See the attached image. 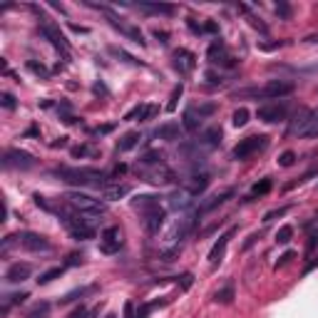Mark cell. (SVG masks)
Listing matches in <instances>:
<instances>
[{
    "label": "cell",
    "mask_w": 318,
    "mask_h": 318,
    "mask_svg": "<svg viewBox=\"0 0 318 318\" xmlns=\"http://www.w3.org/2000/svg\"><path fill=\"white\" fill-rule=\"evenodd\" d=\"M55 176H60L62 181L67 184H77V187H107V181L112 179V174L100 172V169H89V167H82V169H70V167H58L55 169Z\"/></svg>",
    "instance_id": "obj_1"
},
{
    "label": "cell",
    "mask_w": 318,
    "mask_h": 318,
    "mask_svg": "<svg viewBox=\"0 0 318 318\" xmlns=\"http://www.w3.org/2000/svg\"><path fill=\"white\" fill-rule=\"evenodd\" d=\"M296 89L291 80H268L263 87H254V89H241L236 92V97H261V100H281L289 97Z\"/></svg>",
    "instance_id": "obj_2"
},
{
    "label": "cell",
    "mask_w": 318,
    "mask_h": 318,
    "mask_svg": "<svg viewBox=\"0 0 318 318\" xmlns=\"http://www.w3.org/2000/svg\"><path fill=\"white\" fill-rule=\"evenodd\" d=\"M62 199H65V204H67L72 211H77V214H85V216H102V214L107 211L105 202H100V199H95V197H89V194L70 192V194H65Z\"/></svg>",
    "instance_id": "obj_3"
},
{
    "label": "cell",
    "mask_w": 318,
    "mask_h": 318,
    "mask_svg": "<svg viewBox=\"0 0 318 318\" xmlns=\"http://www.w3.org/2000/svg\"><path fill=\"white\" fill-rule=\"evenodd\" d=\"M60 216H62V224L67 226V232L72 234L75 239H95V226H92V219L85 216V214H77V211H60Z\"/></svg>",
    "instance_id": "obj_4"
},
{
    "label": "cell",
    "mask_w": 318,
    "mask_h": 318,
    "mask_svg": "<svg viewBox=\"0 0 318 318\" xmlns=\"http://www.w3.org/2000/svg\"><path fill=\"white\" fill-rule=\"evenodd\" d=\"M289 134L318 137V112H313V110H298L289 124Z\"/></svg>",
    "instance_id": "obj_5"
},
{
    "label": "cell",
    "mask_w": 318,
    "mask_h": 318,
    "mask_svg": "<svg viewBox=\"0 0 318 318\" xmlns=\"http://www.w3.org/2000/svg\"><path fill=\"white\" fill-rule=\"evenodd\" d=\"M268 145V137L266 134H254V137H246V140H241L239 145L232 149V157L234 159H249L251 154H256L259 149H263V147Z\"/></svg>",
    "instance_id": "obj_6"
},
{
    "label": "cell",
    "mask_w": 318,
    "mask_h": 318,
    "mask_svg": "<svg viewBox=\"0 0 318 318\" xmlns=\"http://www.w3.org/2000/svg\"><path fill=\"white\" fill-rule=\"evenodd\" d=\"M40 35L45 37V40H50L53 42V48H58L62 55H67L70 53V45H67V40H65V35L60 32V28L50 20V18H42L40 20Z\"/></svg>",
    "instance_id": "obj_7"
},
{
    "label": "cell",
    "mask_w": 318,
    "mask_h": 318,
    "mask_svg": "<svg viewBox=\"0 0 318 318\" xmlns=\"http://www.w3.org/2000/svg\"><path fill=\"white\" fill-rule=\"evenodd\" d=\"M97 8H100V10H102V13L107 15V20H110V25H112V28H117V30H119V32H122V35H127L129 40H134L137 45H147L145 35H142V32H140V30H137V28H132V25H127V23H122V18H117L115 13H112V10H107L105 5H97Z\"/></svg>",
    "instance_id": "obj_8"
},
{
    "label": "cell",
    "mask_w": 318,
    "mask_h": 318,
    "mask_svg": "<svg viewBox=\"0 0 318 318\" xmlns=\"http://www.w3.org/2000/svg\"><path fill=\"white\" fill-rule=\"evenodd\" d=\"M3 164L8 169H30V167H35V159H32V154L23 149H8L3 154Z\"/></svg>",
    "instance_id": "obj_9"
},
{
    "label": "cell",
    "mask_w": 318,
    "mask_h": 318,
    "mask_svg": "<svg viewBox=\"0 0 318 318\" xmlns=\"http://www.w3.org/2000/svg\"><path fill=\"white\" fill-rule=\"evenodd\" d=\"M18 244L23 246V249H28V251H50L53 249V244L42 236V234H35V232H25V234H18Z\"/></svg>",
    "instance_id": "obj_10"
},
{
    "label": "cell",
    "mask_w": 318,
    "mask_h": 318,
    "mask_svg": "<svg viewBox=\"0 0 318 318\" xmlns=\"http://www.w3.org/2000/svg\"><path fill=\"white\" fill-rule=\"evenodd\" d=\"M286 115H289V105L286 102H271V105L259 107V119L261 122H268V124L286 119Z\"/></svg>",
    "instance_id": "obj_11"
},
{
    "label": "cell",
    "mask_w": 318,
    "mask_h": 318,
    "mask_svg": "<svg viewBox=\"0 0 318 318\" xmlns=\"http://www.w3.org/2000/svg\"><path fill=\"white\" fill-rule=\"evenodd\" d=\"M100 249L105 251V254H117L119 249H122V232H119V226H107L102 236H100Z\"/></svg>",
    "instance_id": "obj_12"
},
{
    "label": "cell",
    "mask_w": 318,
    "mask_h": 318,
    "mask_svg": "<svg viewBox=\"0 0 318 318\" xmlns=\"http://www.w3.org/2000/svg\"><path fill=\"white\" fill-rule=\"evenodd\" d=\"M154 137L157 140H164V142H179L184 137V129L179 127V122H164L154 129Z\"/></svg>",
    "instance_id": "obj_13"
},
{
    "label": "cell",
    "mask_w": 318,
    "mask_h": 318,
    "mask_svg": "<svg viewBox=\"0 0 318 318\" xmlns=\"http://www.w3.org/2000/svg\"><path fill=\"white\" fill-rule=\"evenodd\" d=\"M142 176L145 181H152V184H167V181H174V174L164 167V164H157L152 169H142Z\"/></svg>",
    "instance_id": "obj_14"
},
{
    "label": "cell",
    "mask_w": 318,
    "mask_h": 318,
    "mask_svg": "<svg viewBox=\"0 0 318 318\" xmlns=\"http://www.w3.org/2000/svg\"><path fill=\"white\" fill-rule=\"evenodd\" d=\"M30 274H32V266H30V263H13V266L5 271V281H8V284H20V281L30 279Z\"/></svg>",
    "instance_id": "obj_15"
},
{
    "label": "cell",
    "mask_w": 318,
    "mask_h": 318,
    "mask_svg": "<svg viewBox=\"0 0 318 318\" xmlns=\"http://www.w3.org/2000/svg\"><path fill=\"white\" fill-rule=\"evenodd\" d=\"M234 236V229H229L226 234H221L219 236V241L211 246V251H209V263L211 266H216L219 261H221V256H224V251H226V244H229V239Z\"/></svg>",
    "instance_id": "obj_16"
},
{
    "label": "cell",
    "mask_w": 318,
    "mask_h": 318,
    "mask_svg": "<svg viewBox=\"0 0 318 318\" xmlns=\"http://www.w3.org/2000/svg\"><path fill=\"white\" fill-rule=\"evenodd\" d=\"M164 211L162 209H152V211H147L145 214V229L149 234H157L159 229H162V224H164Z\"/></svg>",
    "instance_id": "obj_17"
},
{
    "label": "cell",
    "mask_w": 318,
    "mask_h": 318,
    "mask_svg": "<svg viewBox=\"0 0 318 318\" xmlns=\"http://www.w3.org/2000/svg\"><path fill=\"white\" fill-rule=\"evenodd\" d=\"M137 8L145 10V13H152V15H174L176 13L172 3H140Z\"/></svg>",
    "instance_id": "obj_18"
},
{
    "label": "cell",
    "mask_w": 318,
    "mask_h": 318,
    "mask_svg": "<svg viewBox=\"0 0 318 318\" xmlns=\"http://www.w3.org/2000/svg\"><path fill=\"white\" fill-rule=\"evenodd\" d=\"M132 206L140 209L142 214H147L152 209H159V197H154V194H140V197L132 199Z\"/></svg>",
    "instance_id": "obj_19"
},
{
    "label": "cell",
    "mask_w": 318,
    "mask_h": 318,
    "mask_svg": "<svg viewBox=\"0 0 318 318\" xmlns=\"http://www.w3.org/2000/svg\"><path fill=\"white\" fill-rule=\"evenodd\" d=\"M192 224H194V216H184V219H179L176 221V226H174V232L169 234V241H174V246H179L176 241H181L187 234H189V229H192Z\"/></svg>",
    "instance_id": "obj_20"
},
{
    "label": "cell",
    "mask_w": 318,
    "mask_h": 318,
    "mask_svg": "<svg viewBox=\"0 0 318 318\" xmlns=\"http://www.w3.org/2000/svg\"><path fill=\"white\" fill-rule=\"evenodd\" d=\"M209 60H211V62H221V65H234V58L226 55L224 42H219V40L209 45Z\"/></svg>",
    "instance_id": "obj_21"
},
{
    "label": "cell",
    "mask_w": 318,
    "mask_h": 318,
    "mask_svg": "<svg viewBox=\"0 0 318 318\" xmlns=\"http://www.w3.org/2000/svg\"><path fill=\"white\" fill-rule=\"evenodd\" d=\"M209 181H211V179H209V174H206V172L194 174V176L189 179V184H187V192H192L194 197H199V194H202L204 189L209 187Z\"/></svg>",
    "instance_id": "obj_22"
},
{
    "label": "cell",
    "mask_w": 318,
    "mask_h": 318,
    "mask_svg": "<svg viewBox=\"0 0 318 318\" xmlns=\"http://www.w3.org/2000/svg\"><path fill=\"white\" fill-rule=\"evenodd\" d=\"M219 142H221V129L219 127H209L197 145L204 147V149H214V147H219Z\"/></svg>",
    "instance_id": "obj_23"
},
{
    "label": "cell",
    "mask_w": 318,
    "mask_h": 318,
    "mask_svg": "<svg viewBox=\"0 0 318 318\" xmlns=\"http://www.w3.org/2000/svg\"><path fill=\"white\" fill-rule=\"evenodd\" d=\"M229 197H234V189H226V192H221V194H214L209 202H204L202 206H199V214H209V211H214L216 206H221Z\"/></svg>",
    "instance_id": "obj_24"
},
{
    "label": "cell",
    "mask_w": 318,
    "mask_h": 318,
    "mask_svg": "<svg viewBox=\"0 0 318 318\" xmlns=\"http://www.w3.org/2000/svg\"><path fill=\"white\" fill-rule=\"evenodd\" d=\"M127 194H129V187H127V184H107V187L102 189V197H105L107 202L122 199V197H127Z\"/></svg>",
    "instance_id": "obj_25"
},
{
    "label": "cell",
    "mask_w": 318,
    "mask_h": 318,
    "mask_svg": "<svg viewBox=\"0 0 318 318\" xmlns=\"http://www.w3.org/2000/svg\"><path fill=\"white\" fill-rule=\"evenodd\" d=\"M194 194L192 192H187V189H179V192H174L172 197H169V204H172L174 209H187V206H192V199Z\"/></svg>",
    "instance_id": "obj_26"
},
{
    "label": "cell",
    "mask_w": 318,
    "mask_h": 318,
    "mask_svg": "<svg viewBox=\"0 0 318 318\" xmlns=\"http://www.w3.org/2000/svg\"><path fill=\"white\" fill-rule=\"evenodd\" d=\"M157 115V107L154 105H140V107H134L132 112H127V117L124 119H152V117Z\"/></svg>",
    "instance_id": "obj_27"
},
{
    "label": "cell",
    "mask_w": 318,
    "mask_h": 318,
    "mask_svg": "<svg viewBox=\"0 0 318 318\" xmlns=\"http://www.w3.org/2000/svg\"><path fill=\"white\" fill-rule=\"evenodd\" d=\"M140 140H142V134H140V132H127V134L117 142V152H127V149L137 147V145H140Z\"/></svg>",
    "instance_id": "obj_28"
},
{
    "label": "cell",
    "mask_w": 318,
    "mask_h": 318,
    "mask_svg": "<svg viewBox=\"0 0 318 318\" xmlns=\"http://www.w3.org/2000/svg\"><path fill=\"white\" fill-rule=\"evenodd\" d=\"M199 122H202V117L197 115V110H194V107H189V110L184 112V129L194 132V129H199Z\"/></svg>",
    "instance_id": "obj_29"
},
{
    "label": "cell",
    "mask_w": 318,
    "mask_h": 318,
    "mask_svg": "<svg viewBox=\"0 0 318 318\" xmlns=\"http://www.w3.org/2000/svg\"><path fill=\"white\" fill-rule=\"evenodd\" d=\"M176 67H181L184 72H189V70L194 67V55L187 53V50H179V53H176Z\"/></svg>",
    "instance_id": "obj_30"
},
{
    "label": "cell",
    "mask_w": 318,
    "mask_h": 318,
    "mask_svg": "<svg viewBox=\"0 0 318 318\" xmlns=\"http://www.w3.org/2000/svg\"><path fill=\"white\" fill-rule=\"evenodd\" d=\"M268 192H271V179H261L259 184H254V187H251V192H249V199L263 197V194H268Z\"/></svg>",
    "instance_id": "obj_31"
},
{
    "label": "cell",
    "mask_w": 318,
    "mask_h": 318,
    "mask_svg": "<svg viewBox=\"0 0 318 318\" xmlns=\"http://www.w3.org/2000/svg\"><path fill=\"white\" fill-rule=\"evenodd\" d=\"M140 164L142 167H157V164H164V162H162V154L157 149H152V152H147L145 157L140 159Z\"/></svg>",
    "instance_id": "obj_32"
},
{
    "label": "cell",
    "mask_w": 318,
    "mask_h": 318,
    "mask_svg": "<svg viewBox=\"0 0 318 318\" xmlns=\"http://www.w3.org/2000/svg\"><path fill=\"white\" fill-rule=\"evenodd\" d=\"M65 271V266H55V268H50V271H45V274H40V279H37V284H50V281H55L60 274Z\"/></svg>",
    "instance_id": "obj_33"
},
{
    "label": "cell",
    "mask_w": 318,
    "mask_h": 318,
    "mask_svg": "<svg viewBox=\"0 0 318 318\" xmlns=\"http://www.w3.org/2000/svg\"><path fill=\"white\" fill-rule=\"evenodd\" d=\"M232 298H234V286L229 284V286H224L221 291H216V296H214V301L216 303H232Z\"/></svg>",
    "instance_id": "obj_34"
},
{
    "label": "cell",
    "mask_w": 318,
    "mask_h": 318,
    "mask_svg": "<svg viewBox=\"0 0 318 318\" xmlns=\"http://www.w3.org/2000/svg\"><path fill=\"white\" fill-rule=\"evenodd\" d=\"M95 291V286H82V289L77 291H70L65 298H62V303H70V301H77V298H82V296H87V293H92Z\"/></svg>",
    "instance_id": "obj_35"
},
{
    "label": "cell",
    "mask_w": 318,
    "mask_h": 318,
    "mask_svg": "<svg viewBox=\"0 0 318 318\" xmlns=\"http://www.w3.org/2000/svg\"><path fill=\"white\" fill-rule=\"evenodd\" d=\"M232 122H234V127H244V124L249 122V110H246V107H239V110L234 112Z\"/></svg>",
    "instance_id": "obj_36"
},
{
    "label": "cell",
    "mask_w": 318,
    "mask_h": 318,
    "mask_svg": "<svg viewBox=\"0 0 318 318\" xmlns=\"http://www.w3.org/2000/svg\"><path fill=\"white\" fill-rule=\"evenodd\" d=\"M308 229H311V236H308V254H313L318 246V224H308Z\"/></svg>",
    "instance_id": "obj_37"
},
{
    "label": "cell",
    "mask_w": 318,
    "mask_h": 318,
    "mask_svg": "<svg viewBox=\"0 0 318 318\" xmlns=\"http://www.w3.org/2000/svg\"><path fill=\"white\" fill-rule=\"evenodd\" d=\"M95 152H97V149L89 145H80V147H72V149H70V154H72L75 159H77V157H87V154H95Z\"/></svg>",
    "instance_id": "obj_38"
},
{
    "label": "cell",
    "mask_w": 318,
    "mask_h": 318,
    "mask_svg": "<svg viewBox=\"0 0 318 318\" xmlns=\"http://www.w3.org/2000/svg\"><path fill=\"white\" fill-rule=\"evenodd\" d=\"M48 313H50V303H40L30 311L28 318H48Z\"/></svg>",
    "instance_id": "obj_39"
},
{
    "label": "cell",
    "mask_w": 318,
    "mask_h": 318,
    "mask_svg": "<svg viewBox=\"0 0 318 318\" xmlns=\"http://www.w3.org/2000/svg\"><path fill=\"white\" fill-rule=\"evenodd\" d=\"M291 236H293V226H281V229L276 232V241H279V244H289Z\"/></svg>",
    "instance_id": "obj_40"
},
{
    "label": "cell",
    "mask_w": 318,
    "mask_h": 318,
    "mask_svg": "<svg viewBox=\"0 0 318 318\" xmlns=\"http://www.w3.org/2000/svg\"><path fill=\"white\" fill-rule=\"evenodd\" d=\"M28 70H32L35 75H40L42 80H48V77H50V72H48V67H45V65H37L35 60H30V62H28Z\"/></svg>",
    "instance_id": "obj_41"
},
{
    "label": "cell",
    "mask_w": 318,
    "mask_h": 318,
    "mask_svg": "<svg viewBox=\"0 0 318 318\" xmlns=\"http://www.w3.org/2000/svg\"><path fill=\"white\" fill-rule=\"evenodd\" d=\"M194 110H197V115H199V117H209V115H214V112H216V105H214V102H204V105L194 107Z\"/></svg>",
    "instance_id": "obj_42"
},
{
    "label": "cell",
    "mask_w": 318,
    "mask_h": 318,
    "mask_svg": "<svg viewBox=\"0 0 318 318\" xmlns=\"http://www.w3.org/2000/svg\"><path fill=\"white\" fill-rule=\"evenodd\" d=\"M181 92H184V87H181V85H176V87H174L172 100H169V105H167V110H169V112H174V110H176V100L181 97Z\"/></svg>",
    "instance_id": "obj_43"
},
{
    "label": "cell",
    "mask_w": 318,
    "mask_h": 318,
    "mask_svg": "<svg viewBox=\"0 0 318 318\" xmlns=\"http://www.w3.org/2000/svg\"><path fill=\"white\" fill-rule=\"evenodd\" d=\"M110 53H112V55H117V58H122L124 62H132V65H140V60H134L132 55H127V53H124V50H119V48H110Z\"/></svg>",
    "instance_id": "obj_44"
},
{
    "label": "cell",
    "mask_w": 318,
    "mask_h": 318,
    "mask_svg": "<svg viewBox=\"0 0 318 318\" xmlns=\"http://www.w3.org/2000/svg\"><path fill=\"white\" fill-rule=\"evenodd\" d=\"M293 162H296V154H293L291 149H289V152H284V154L279 157V164H281V167H291Z\"/></svg>",
    "instance_id": "obj_45"
},
{
    "label": "cell",
    "mask_w": 318,
    "mask_h": 318,
    "mask_svg": "<svg viewBox=\"0 0 318 318\" xmlns=\"http://www.w3.org/2000/svg\"><path fill=\"white\" fill-rule=\"evenodd\" d=\"M115 129V124H105V127H95V129H89V134L92 137H102V134H110Z\"/></svg>",
    "instance_id": "obj_46"
},
{
    "label": "cell",
    "mask_w": 318,
    "mask_h": 318,
    "mask_svg": "<svg viewBox=\"0 0 318 318\" xmlns=\"http://www.w3.org/2000/svg\"><path fill=\"white\" fill-rule=\"evenodd\" d=\"M276 13H279L284 20H289L291 18V5L289 3H279V5H276Z\"/></svg>",
    "instance_id": "obj_47"
},
{
    "label": "cell",
    "mask_w": 318,
    "mask_h": 318,
    "mask_svg": "<svg viewBox=\"0 0 318 318\" xmlns=\"http://www.w3.org/2000/svg\"><path fill=\"white\" fill-rule=\"evenodd\" d=\"M3 107L5 110H15V97L10 92H3Z\"/></svg>",
    "instance_id": "obj_48"
},
{
    "label": "cell",
    "mask_w": 318,
    "mask_h": 318,
    "mask_svg": "<svg viewBox=\"0 0 318 318\" xmlns=\"http://www.w3.org/2000/svg\"><path fill=\"white\" fill-rule=\"evenodd\" d=\"M286 211H289L286 206H284V209H274V211H268V214L263 216V221H274V219H279V216H284Z\"/></svg>",
    "instance_id": "obj_49"
},
{
    "label": "cell",
    "mask_w": 318,
    "mask_h": 318,
    "mask_svg": "<svg viewBox=\"0 0 318 318\" xmlns=\"http://www.w3.org/2000/svg\"><path fill=\"white\" fill-rule=\"evenodd\" d=\"M206 80H209V85H221L224 82L221 75H216V72H206Z\"/></svg>",
    "instance_id": "obj_50"
},
{
    "label": "cell",
    "mask_w": 318,
    "mask_h": 318,
    "mask_svg": "<svg viewBox=\"0 0 318 318\" xmlns=\"http://www.w3.org/2000/svg\"><path fill=\"white\" fill-rule=\"evenodd\" d=\"M89 316H92V313H89L87 308H82V306H80L77 311H72V313H70V318H89Z\"/></svg>",
    "instance_id": "obj_51"
},
{
    "label": "cell",
    "mask_w": 318,
    "mask_h": 318,
    "mask_svg": "<svg viewBox=\"0 0 318 318\" xmlns=\"http://www.w3.org/2000/svg\"><path fill=\"white\" fill-rule=\"evenodd\" d=\"M124 318H137L134 316V303H132V301L124 303Z\"/></svg>",
    "instance_id": "obj_52"
},
{
    "label": "cell",
    "mask_w": 318,
    "mask_h": 318,
    "mask_svg": "<svg viewBox=\"0 0 318 318\" xmlns=\"http://www.w3.org/2000/svg\"><path fill=\"white\" fill-rule=\"evenodd\" d=\"M291 259H293V251H286V254H284V256H281V261H279V263H276V266H284V263H289Z\"/></svg>",
    "instance_id": "obj_53"
},
{
    "label": "cell",
    "mask_w": 318,
    "mask_h": 318,
    "mask_svg": "<svg viewBox=\"0 0 318 318\" xmlns=\"http://www.w3.org/2000/svg\"><path fill=\"white\" fill-rule=\"evenodd\" d=\"M154 37H157V40H162V42H167V37H169V35H167L164 30H162V32H159V30H154Z\"/></svg>",
    "instance_id": "obj_54"
},
{
    "label": "cell",
    "mask_w": 318,
    "mask_h": 318,
    "mask_svg": "<svg viewBox=\"0 0 318 318\" xmlns=\"http://www.w3.org/2000/svg\"><path fill=\"white\" fill-rule=\"evenodd\" d=\"M306 42H311V45H318V32H311V35H306Z\"/></svg>",
    "instance_id": "obj_55"
},
{
    "label": "cell",
    "mask_w": 318,
    "mask_h": 318,
    "mask_svg": "<svg viewBox=\"0 0 318 318\" xmlns=\"http://www.w3.org/2000/svg\"><path fill=\"white\" fill-rule=\"evenodd\" d=\"M107 318H117V316H112V313H110V316H107Z\"/></svg>",
    "instance_id": "obj_56"
},
{
    "label": "cell",
    "mask_w": 318,
    "mask_h": 318,
    "mask_svg": "<svg viewBox=\"0 0 318 318\" xmlns=\"http://www.w3.org/2000/svg\"><path fill=\"white\" fill-rule=\"evenodd\" d=\"M316 224H318V211H316Z\"/></svg>",
    "instance_id": "obj_57"
}]
</instances>
